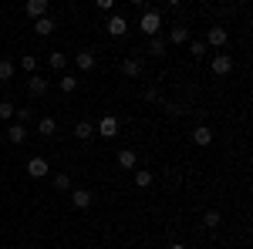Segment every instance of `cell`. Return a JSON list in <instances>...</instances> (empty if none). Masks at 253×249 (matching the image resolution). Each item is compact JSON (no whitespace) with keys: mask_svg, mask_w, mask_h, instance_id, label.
Returning a JSON list of instances; mask_svg holds the SVG:
<instances>
[{"mask_svg":"<svg viewBox=\"0 0 253 249\" xmlns=\"http://www.w3.org/2000/svg\"><path fill=\"white\" fill-rule=\"evenodd\" d=\"M226 40H230V31L216 24V27H210V31H206V40H203V44H210V47H223Z\"/></svg>","mask_w":253,"mask_h":249,"instance_id":"4","label":"cell"},{"mask_svg":"<svg viewBox=\"0 0 253 249\" xmlns=\"http://www.w3.org/2000/svg\"><path fill=\"white\" fill-rule=\"evenodd\" d=\"M135 185L138 189H149L152 185V172L149 169H135Z\"/></svg>","mask_w":253,"mask_h":249,"instance_id":"22","label":"cell"},{"mask_svg":"<svg viewBox=\"0 0 253 249\" xmlns=\"http://www.w3.org/2000/svg\"><path fill=\"white\" fill-rule=\"evenodd\" d=\"M189 54L193 58H206V44L203 40H189Z\"/></svg>","mask_w":253,"mask_h":249,"instance_id":"26","label":"cell"},{"mask_svg":"<svg viewBox=\"0 0 253 249\" xmlns=\"http://www.w3.org/2000/svg\"><path fill=\"white\" fill-rule=\"evenodd\" d=\"M169 249H186V246H182V243H172V246H169Z\"/></svg>","mask_w":253,"mask_h":249,"instance_id":"29","label":"cell"},{"mask_svg":"<svg viewBox=\"0 0 253 249\" xmlns=\"http://www.w3.org/2000/svg\"><path fill=\"white\" fill-rule=\"evenodd\" d=\"M0 118H14V101H0Z\"/></svg>","mask_w":253,"mask_h":249,"instance_id":"28","label":"cell"},{"mask_svg":"<svg viewBox=\"0 0 253 249\" xmlns=\"http://www.w3.org/2000/svg\"><path fill=\"white\" fill-rule=\"evenodd\" d=\"M58 88L64 91V95H75V91H78V77H75V74H64L58 81Z\"/></svg>","mask_w":253,"mask_h":249,"instance_id":"19","label":"cell"},{"mask_svg":"<svg viewBox=\"0 0 253 249\" xmlns=\"http://www.w3.org/2000/svg\"><path fill=\"white\" fill-rule=\"evenodd\" d=\"M20 68H24L27 74H34V68H38V58H34V54H24V58H20Z\"/></svg>","mask_w":253,"mask_h":249,"instance_id":"27","label":"cell"},{"mask_svg":"<svg viewBox=\"0 0 253 249\" xmlns=\"http://www.w3.org/2000/svg\"><path fill=\"white\" fill-rule=\"evenodd\" d=\"M0 142H3V132H0Z\"/></svg>","mask_w":253,"mask_h":249,"instance_id":"30","label":"cell"},{"mask_svg":"<svg viewBox=\"0 0 253 249\" xmlns=\"http://www.w3.org/2000/svg\"><path fill=\"white\" fill-rule=\"evenodd\" d=\"M91 199H95L91 189H71V206H75V209H88Z\"/></svg>","mask_w":253,"mask_h":249,"instance_id":"8","label":"cell"},{"mask_svg":"<svg viewBox=\"0 0 253 249\" xmlns=\"http://www.w3.org/2000/svg\"><path fill=\"white\" fill-rule=\"evenodd\" d=\"M27 91H31V98H41V95H47V81L38 74H31L27 77Z\"/></svg>","mask_w":253,"mask_h":249,"instance_id":"12","label":"cell"},{"mask_svg":"<svg viewBox=\"0 0 253 249\" xmlns=\"http://www.w3.org/2000/svg\"><path fill=\"white\" fill-rule=\"evenodd\" d=\"M210 68H213V74L223 77V74H230V71H233V58H230V54H216Z\"/></svg>","mask_w":253,"mask_h":249,"instance_id":"7","label":"cell"},{"mask_svg":"<svg viewBox=\"0 0 253 249\" xmlns=\"http://www.w3.org/2000/svg\"><path fill=\"white\" fill-rule=\"evenodd\" d=\"M149 54H152V58H162V54H166V40L162 37H149Z\"/></svg>","mask_w":253,"mask_h":249,"instance_id":"21","label":"cell"},{"mask_svg":"<svg viewBox=\"0 0 253 249\" xmlns=\"http://www.w3.org/2000/svg\"><path fill=\"white\" fill-rule=\"evenodd\" d=\"M71 135H75L78 142H91V138H95V125H91V121H78Z\"/></svg>","mask_w":253,"mask_h":249,"instance_id":"13","label":"cell"},{"mask_svg":"<svg viewBox=\"0 0 253 249\" xmlns=\"http://www.w3.org/2000/svg\"><path fill=\"white\" fill-rule=\"evenodd\" d=\"M169 40H172V44H189V27L175 24L172 31H169Z\"/></svg>","mask_w":253,"mask_h":249,"instance_id":"18","label":"cell"},{"mask_svg":"<svg viewBox=\"0 0 253 249\" xmlns=\"http://www.w3.org/2000/svg\"><path fill=\"white\" fill-rule=\"evenodd\" d=\"M95 135H101V138H115V135H118V118L115 115H105L95 125Z\"/></svg>","mask_w":253,"mask_h":249,"instance_id":"3","label":"cell"},{"mask_svg":"<svg viewBox=\"0 0 253 249\" xmlns=\"http://www.w3.org/2000/svg\"><path fill=\"white\" fill-rule=\"evenodd\" d=\"M105 31L112 34V37H125V31H128V20L122 17V14H112L108 24H105Z\"/></svg>","mask_w":253,"mask_h":249,"instance_id":"5","label":"cell"},{"mask_svg":"<svg viewBox=\"0 0 253 249\" xmlns=\"http://www.w3.org/2000/svg\"><path fill=\"white\" fill-rule=\"evenodd\" d=\"M122 74L125 77H142V58H125L122 61Z\"/></svg>","mask_w":253,"mask_h":249,"instance_id":"10","label":"cell"},{"mask_svg":"<svg viewBox=\"0 0 253 249\" xmlns=\"http://www.w3.org/2000/svg\"><path fill=\"white\" fill-rule=\"evenodd\" d=\"M203 222H206V229H219V222H223V215L216 209H206L203 212Z\"/></svg>","mask_w":253,"mask_h":249,"instance_id":"20","label":"cell"},{"mask_svg":"<svg viewBox=\"0 0 253 249\" xmlns=\"http://www.w3.org/2000/svg\"><path fill=\"white\" fill-rule=\"evenodd\" d=\"M75 64H78L81 71H91V68H95V51H88V47H81L78 54H75Z\"/></svg>","mask_w":253,"mask_h":249,"instance_id":"11","label":"cell"},{"mask_svg":"<svg viewBox=\"0 0 253 249\" xmlns=\"http://www.w3.org/2000/svg\"><path fill=\"white\" fill-rule=\"evenodd\" d=\"M27 14L34 20H41V17H47V0H27V7H24Z\"/></svg>","mask_w":253,"mask_h":249,"instance_id":"14","label":"cell"},{"mask_svg":"<svg viewBox=\"0 0 253 249\" xmlns=\"http://www.w3.org/2000/svg\"><path fill=\"white\" fill-rule=\"evenodd\" d=\"M118 169H122V172H135L138 169V155L132 152V148H122V152H118Z\"/></svg>","mask_w":253,"mask_h":249,"instance_id":"6","label":"cell"},{"mask_svg":"<svg viewBox=\"0 0 253 249\" xmlns=\"http://www.w3.org/2000/svg\"><path fill=\"white\" fill-rule=\"evenodd\" d=\"M47 172H51V162H47L44 155H34V158H27V175H31V178H44Z\"/></svg>","mask_w":253,"mask_h":249,"instance_id":"2","label":"cell"},{"mask_svg":"<svg viewBox=\"0 0 253 249\" xmlns=\"http://www.w3.org/2000/svg\"><path fill=\"white\" fill-rule=\"evenodd\" d=\"M38 132L44 135V138H54V135H58V121H54L51 115H44V118L38 121Z\"/></svg>","mask_w":253,"mask_h":249,"instance_id":"17","label":"cell"},{"mask_svg":"<svg viewBox=\"0 0 253 249\" xmlns=\"http://www.w3.org/2000/svg\"><path fill=\"white\" fill-rule=\"evenodd\" d=\"M10 77H14V61L0 58V81H10Z\"/></svg>","mask_w":253,"mask_h":249,"instance_id":"25","label":"cell"},{"mask_svg":"<svg viewBox=\"0 0 253 249\" xmlns=\"http://www.w3.org/2000/svg\"><path fill=\"white\" fill-rule=\"evenodd\" d=\"M193 142H196V145H203V148L213 145V128H210V125H199V128L193 132Z\"/></svg>","mask_w":253,"mask_h":249,"instance_id":"16","label":"cell"},{"mask_svg":"<svg viewBox=\"0 0 253 249\" xmlns=\"http://www.w3.org/2000/svg\"><path fill=\"white\" fill-rule=\"evenodd\" d=\"M138 31H142L145 37H159V31H162V14H159V10H145L142 20H138Z\"/></svg>","mask_w":253,"mask_h":249,"instance_id":"1","label":"cell"},{"mask_svg":"<svg viewBox=\"0 0 253 249\" xmlns=\"http://www.w3.org/2000/svg\"><path fill=\"white\" fill-rule=\"evenodd\" d=\"M47 64H51L54 71H64V68H68V54H61V51H54V54L47 58Z\"/></svg>","mask_w":253,"mask_h":249,"instance_id":"24","label":"cell"},{"mask_svg":"<svg viewBox=\"0 0 253 249\" xmlns=\"http://www.w3.org/2000/svg\"><path fill=\"white\" fill-rule=\"evenodd\" d=\"M51 185H54L58 192H68V189H71V175H68V172H58V175H54V182H51Z\"/></svg>","mask_w":253,"mask_h":249,"instance_id":"23","label":"cell"},{"mask_svg":"<svg viewBox=\"0 0 253 249\" xmlns=\"http://www.w3.org/2000/svg\"><path fill=\"white\" fill-rule=\"evenodd\" d=\"M3 138H7V142H10V145H24V138H27V128H24V125H17V121H14V125H10V128H7V132H3Z\"/></svg>","mask_w":253,"mask_h":249,"instance_id":"9","label":"cell"},{"mask_svg":"<svg viewBox=\"0 0 253 249\" xmlns=\"http://www.w3.org/2000/svg\"><path fill=\"white\" fill-rule=\"evenodd\" d=\"M54 27H58V24H54L51 17L34 20V34H38V37H51V34H54Z\"/></svg>","mask_w":253,"mask_h":249,"instance_id":"15","label":"cell"}]
</instances>
